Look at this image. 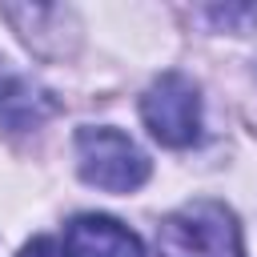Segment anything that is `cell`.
I'll return each instance as SVG.
<instances>
[{
    "mask_svg": "<svg viewBox=\"0 0 257 257\" xmlns=\"http://www.w3.org/2000/svg\"><path fill=\"white\" fill-rule=\"evenodd\" d=\"M161 257H245L241 225L221 201H189L157 225Z\"/></svg>",
    "mask_w": 257,
    "mask_h": 257,
    "instance_id": "1",
    "label": "cell"
},
{
    "mask_svg": "<svg viewBox=\"0 0 257 257\" xmlns=\"http://www.w3.org/2000/svg\"><path fill=\"white\" fill-rule=\"evenodd\" d=\"M76 169L88 185L104 193H133L149 181V157L116 128H80Z\"/></svg>",
    "mask_w": 257,
    "mask_h": 257,
    "instance_id": "2",
    "label": "cell"
},
{
    "mask_svg": "<svg viewBox=\"0 0 257 257\" xmlns=\"http://www.w3.org/2000/svg\"><path fill=\"white\" fill-rule=\"evenodd\" d=\"M141 116L145 128L169 145V149H185L201 137V96L197 84L181 72H161L145 96H141Z\"/></svg>",
    "mask_w": 257,
    "mask_h": 257,
    "instance_id": "3",
    "label": "cell"
},
{
    "mask_svg": "<svg viewBox=\"0 0 257 257\" xmlns=\"http://www.w3.org/2000/svg\"><path fill=\"white\" fill-rule=\"evenodd\" d=\"M56 108H60L56 96L40 80L20 72L12 60H0V128H8V133L40 128Z\"/></svg>",
    "mask_w": 257,
    "mask_h": 257,
    "instance_id": "4",
    "label": "cell"
},
{
    "mask_svg": "<svg viewBox=\"0 0 257 257\" xmlns=\"http://www.w3.org/2000/svg\"><path fill=\"white\" fill-rule=\"evenodd\" d=\"M64 257H145V245L120 221L104 213H80L64 229Z\"/></svg>",
    "mask_w": 257,
    "mask_h": 257,
    "instance_id": "5",
    "label": "cell"
},
{
    "mask_svg": "<svg viewBox=\"0 0 257 257\" xmlns=\"http://www.w3.org/2000/svg\"><path fill=\"white\" fill-rule=\"evenodd\" d=\"M20 257H64V249H60L52 237H36V241H28V245L20 249Z\"/></svg>",
    "mask_w": 257,
    "mask_h": 257,
    "instance_id": "6",
    "label": "cell"
},
{
    "mask_svg": "<svg viewBox=\"0 0 257 257\" xmlns=\"http://www.w3.org/2000/svg\"><path fill=\"white\" fill-rule=\"evenodd\" d=\"M213 20L233 24V20H257V8H213Z\"/></svg>",
    "mask_w": 257,
    "mask_h": 257,
    "instance_id": "7",
    "label": "cell"
}]
</instances>
